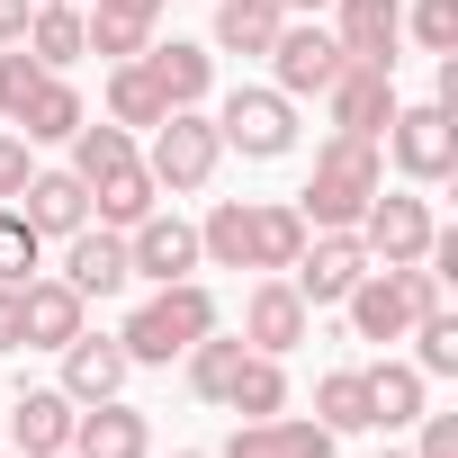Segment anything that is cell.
Masks as SVG:
<instances>
[{
	"instance_id": "18",
	"label": "cell",
	"mask_w": 458,
	"mask_h": 458,
	"mask_svg": "<svg viewBox=\"0 0 458 458\" xmlns=\"http://www.w3.org/2000/svg\"><path fill=\"white\" fill-rule=\"evenodd\" d=\"M90 189V216L99 225H117V234H126V225H144L153 207H162V189H153V171H144V153L135 162H108L99 180H81Z\"/></svg>"
},
{
	"instance_id": "26",
	"label": "cell",
	"mask_w": 458,
	"mask_h": 458,
	"mask_svg": "<svg viewBox=\"0 0 458 458\" xmlns=\"http://www.w3.org/2000/svg\"><path fill=\"white\" fill-rule=\"evenodd\" d=\"M225 413H243V422H270V413H288V369H279L270 351H243L234 386H225Z\"/></svg>"
},
{
	"instance_id": "30",
	"label": "cell",
	"mask_w": 458,
	"mask_h": 458,
	"mask_svg": "<svg viewBox=\"0 0 458 458\" xmlns=\"http://www.w3.org/2000/svg\"><path fill=\"white\" fill-rule=\"evenodd\" d=\"M19 46H28V55H37L46 72H64L72 55H90V19H81V10H37Z\"/></svg>"
},
{
	"instance_id": "34",
	"label": "cell",
	"mask_w": 458,
	"mask_h": 458,
	"mask_svg": "<svg viewBox=\"0 0 458 458\" xmlns=\"http://www.w3.org/2000/svg\"><path fill=\"white\" fill-rule=\"evenodd\" d=\"M37 261H46V234H37L19 207H0V279L28 288V279H37Z\"/></svg>"
},
{
	"instance_id": "21",
	"label": "cell",
	"mask_w": 458,
	"mask_h": 458,
	"mask_svg": "<svg viewBox=\"0 0 458 458\" xmlns=\"http://www.w3.org/2000/svg\"><path fill=\"white\" fill-rule=\"evenodd\" d=\"M19 216L37 225V234L64 243V234H81V225H90V189H81L72 171H37V180L19 189Z\"/></svg>"
},
{
	"instance_id": "28",
	"label": "cell",
	"mask_w": 458,
	"mask_h": 458,
	"mask_svg": "<svg viewBox=\"0 0 458 458\" xmlns=\"http://www.w3.org/2000/svg\"><path fill=\"white\" fill-rule=\"evenodd\" d=\"M162 117H171V99L153 90L144 55H135V64H117V72H108V126H126V135H135V126H162Z\"/></svg>"
},
{
	"instance_id": "6",
	"label": "cell",
	"mask_w": 458,
	"mask_h": 458,
	"mask_svg": "<svg viewBox=\"0 0 458 458\" xmlns=\"http://www.w3.org/2000/svg\"><path fill=\"white\" fill-rule=\"evenodd\" d=\"M386 153H395V171L404 180H449L458 171V117L440 108V99H422V108H395L386 117Z\"/></svg>"
},
{
	"instance_id": "16",
	"label": "cell",
	"mask_w": 458,
	"mask_h": 458,
	"mask_svg": "<svg viewBox=\"0 0 458 458\" xmlns=\"http://www.w3.org/2000/svg\"><path fill=\"white\" fill-rule=\"evenodd\" d=\"M72 458H153V431H144V413L135 404H81L72 413Z\"/></svg>"
},
{
	"instance_id": "10",
	"label": "cell",
	"mask_w": 458,
	"mask_h": 458,
	"mask_svg": "<svg viewBox=\"0 0 458 458\" xmlns=\"http://www.w3.org/2000/svg\"><path fill=\"white\" fill-rule=\"evenodd\" d=\"M126 279H153V288H171V279H198V225H180V216H144V225H126Z\"/></svg>"
},
{
	"instance_id": "11",
	"label": "cell",
	"mask_w": 458,
	"mask_h": 458,
	"mask_svg": "<svg viewBox=\"0 0 458 458\" xmlns=\"http://www.w3.org/2000/svg\"><path fill=\"white\" fill-rule=\"evenodd\" d=\"M324 108H333V135H386L395 117V72L386 64H342L324 81Z\"/></svg>"
},
{
	"instance_id": "15",
	"label": "cell",
	"mask_w": 458,
	"mask_h": 458,
	"mask_svg": "<svg viewBox=\"0 0 458 458\" xmlns=\"http://www.w3.org/2000/svg\"><path fill=\"white\" fill-rule=\"evenodd\" d=\"M72 395L64 386H19V404H10V440H19V458H64L72 449Z\"/></svg>"
},
{
	"instance_id": "45",
	"label": "cell",
	"mask_w": 458,
	"mask_h": 458,
	"mask_svg": "<svg viewBox=\"0 0 458 458\" xmlns=\"http://www.w3.org/2000/svg\"><path fill=\"white\" fill-rule=\"evenodd\" d=\"M37 10H81V0H37Z\"/></svg>"
},
{
	"instance_id": "13",
	"label": "cell",
	"mask_w": 458,
	"mask_h": 458,
	"mask_svg": "<svg viewBox=\"0 0 458 458\" xmlns=\"http://www.w3.org/2000/svg\"><path fill=\"white\" fill-rule=\"evenodd\" d=\"M333 37L351 64H386L395 72V46H404V0H333Z\"/></svg>"
},
{
	"instance_id": "36",
	"label": "cell",
	"mask_w": 458,
	"mask_h": 458,
	"mask_svg": "<svg viewBox=\"0 0 458 458\" xmlns=\"http://www.w3.org/2000/svg\"><path fill=\"white\" fill-rule=\"evenodd\" d=\"M37 90H46V64H37L28 46H10V55H0V117H10V126H19Z\"/></svg>"
},
{
	"instance_id": "48",
	"label": "cell",
	"mask_w": 458,
	"mask_h": 458,
	"mask_svg": "<svg viewBox=\"0 0 458 458\" xmlns=\"http://www.w3.org/2000/svg\"><path fill=\"white\" fill-rule=\"evenodd\" d=\"M64 458H72V449H64Z\"/></svg>"
},
{
	"instance_id": "29",
	"label": "cell",
	"mask_w": 458,
	"mask_h": 458,
	"mask_svg": "<svg viewBox=\"0 0 458 458\" xmlns=\"http://www.w3.org/2000/svg\"><path fill=\"white\" fill-rule=\"evenodd\" d=\"M90 108H81V90L64 81V72H46V90L28 99V117H19V135L28 144H72V126H81Z\"/></svg>"
},
{
	"instance_id": "47",
	"label": "cell",
	"mask_w": 458,
	"mask_h": 458,
	"mask_svg": "<svg viewBox=\"0 0 458 458\" xmlns=\"http://www.w3.org/2000/svg\"><path fill=\"white\" fill-rule=\"evenodd\" d=\"M171 458H207V449H171Z\"/></svg>"
},
{
	"instance_id": "20",
	"label": "cell",
	"mask_w": 458,
	"mask_h": 458,
	"mask_svg": "<svg viewBox=\"0 0 458 458\" xmlns=\"http://www.w3.org/2000/svg\"><path fill=\"white\" fill-rule=\"evenodd\" d=\"M19 297H28V351H64V342L90 324V297H81L72 279H28Z\"/></svg>"
},
{
	"instance_id": "23",
	"label": "cell",
	"mask_w": 458,
	"mask_h": 458,
	"mask_svg": "<svg viewBox=\"0 0 458 458\" xmlns=\"http://www.w3.org/2000/svg\"><path fill=\"white\" fill-rule=\"evenodd\" d=\"M360 386H369V431H404L413 413H422V369L413 360H377V369H360Z\"/></svg>"
},
{
	"instance_id": "25",
	"label": "cell",
	"mask_w": 458,
	"mask_h": 458,
	"mask_svg": "<svg viewBox=\"0 0 458 458\" xmlns=\"http://www.w3.org/2000/svg\"><path fill=\"white\" fill-rule=\"evenodd\" d=\"M279 28H288L279 0H216V55H270Z\"/></svg>"
},
{
	"instance_id": "12",
	"label": "cell",
	"mask_w": 458,
	"mask_h": 458,
	"mask_svg": "<svg viewBox=\"0 0 458 458\" xmlns=\"http://www.w3.org/2000/svg\"><path fill=\"white\" fill-rule=\"evenodd\" d=\"M306 324H315V306H306L279 270H261V279H252V297H243V342H252V351H270V360H288V351L306 342Z\"/></svg>"
},
{
	"instance_id": "19",
	"label": "cell",
	"mask_w": 458,
	"mask_h": 458,
	"mask_svg": "<svg viewBox=\"0 0 458 458\" xmlns=\"http://www.w3.org/2000/svg\"><path fill=\"white\" fill-rule=\"evenodd\" d=\"M144 72H153V90H162L171 108H198V99L216 90V46H189V37L144 46Z\"/></svg>"
},
{
	"instance_id": "27",
	"label": "cell",
	"mask_w": 458,
	"mask_h": 458,
	"mask_svg": "<svg viewBox=\"0 0 458 458\" xmlns=\"http://www.w3.org/2000/svg\"><path fill=\"white\" fill-rule=\"evenodd\" d=\"M297 252H306V216H297L288 198H261V207H252V270H279V279H288Z\"/></svg>"
},
{
	"instance_id": "44",
	"label": "cell",
	"mask_w": 458,
	"mask_h": 458,
	"mask_svg": "<svg viewBox=\"0 0 458 458\" xmlns=\"http://www.w3.org/2000/svg\"><path fill=\"white\" fill-rule=\"evenodd\" d=\"M279 10H306V19H324V10H333V0H279Z\"/></svg>"
},
{
	"instance_id": "46",
	"label": "cell",
	"mask_w": 458,
	"mask_h": 458,
	"mask_svg": "<svg viewBox=\"0 0 458 458\" xmlns=\"http://www.w3.org/2000/svg\"><path fill=\"white\" fill-rule=\"evenodd\" d=\"M377 458H413V449H377Z\"/></svg>"
},
{
	"instance_id": "3",
	"label": "cell",
	"mask_w": 458,
	"mask_h": 458,
	"mask_svg": "<svg viewBox=\"0 0 458 458\" xmlns=\"http://www.w3.org/2000/svg\"><path fill=\"white\" fill-rule=\"evenodd\" d=\"M198 333H216V297H207L198 279H171V288H153V297L126 315V333H117V342H126V360H135V369H171Z\"/></svg>"
},
{
	"instance_id": "5",
	"label": "cell",
	"mask_w": 458,
	"mask_h": 458,
	"mask_svg": "<svg viewBox=\"0 0 458 458\" xmlns=\"http://www.w3.org/2000/svg\"><path fill=\"white\" fill-rule=\"evenodd\" d=\"M216 135L225 144H234L243 162H279V153H297V99L288 90H234V99H225L216 108Z\"/></svg>"
},
{
	"instance_id": "22",
	"label": "cell",
	"mask_w": 458,
	"mask_h": 458,
	"mask_svg": "<svg viewBox=\"0 0 458 458\" xmlns=\"http://www.w3.org/2000/svg\"><path fill=\"white\" fill-rule=\"evenodd\" d=\"M216 458H333V431H324V422H288V413H270V422H243Z\"/></svg>"
},
{
	"instance_id": "42",
	"label": "cell",
	"mask_w": 458,
	"mask_h": 458,
	"mask_svg": "<svg viewBox=\"0 0 458 458\" xmlns=\"http://www.w3.org/2000/svg\"><path fill=\"white\" fill-rule=\"evenodd\" d=\"M28 19H37V0H0V46H19Z\"/></svg>"
},
{
	"instance_id": "38",
	"label": "cell",
	"mask_w": 458,
	"mask_h": 458,
	"mask_svg": "<svg viewBox=\"0 0 458 458\" xmlns=\"http://www.w3.org/2000/svg\"><path fill=\"white\" fill-rule=\"evenodd\" d=\"M81 19H90V55H108V64H135L153 46V28H135V19H99V10H81Z\"/></svg>"
},
{
	"instance_id": "31",
	"label": "cell",
	"mask_w": 458,
	"mask_h": 458,
	"mask_svg": "<svg viewBox=\"0 0 458 458\" xmlns=\"http://www.w3.org/2000/svg\"><path fill=\"white\" fill-rule=\"evenodd\" d=\"M243 351H252L243 333H234V342H225V333H198V342L180 351V360H189V386H198L207 404H225V386H234V369H243Z\"/></svg>"
},
{
	"instance_id": "39",
	"label": "cell",
	"mask_w": 458,
	"mask_h": 458,
	"mask_svg": "<svg viewBox=\"0 0 458 458\" xmlns=\"http://www.w3.org/2000/svg\"><path fill=\"white\" fill-rule=\"evenodd\" d=\"M37 180V162H28V135H0V198H19Z\"/></svg>"
},
{
	"instance_id": "33",
	"label": "cell",
	"mask_w": 458,
	"mask_h": 458,
	"mask_svg": "<svg viewBox=\"0 0 458 458\" xmlns=\"http://www.w3.org/2000/svg\"><path fill=\"white\" fill-rule=\"evenodd\" d=\"M413 369H422V377H458V315H449V306L413 315Z\"/></svg>"
},
{
	"instance_id": "9",
	"label": "cell",
	"mask_w": 458,
	"mask_h": 458,
	"mask_svg": "<svg viewBox=\"0 0 458 458\" xmlns=\"http://www.w3.org/2000/svg\"><path fill=\"white\" fill-rule=\"evenodd\" d=\"M360 279H369V252H360V234H306V252L288 261V288H297L306 306H342Z\"/></svg>"
},
{
	"instance_id": "43",
	"label": "cell",
	"mask_w": 458,
	"mask_h": 458,
	"mask_svg": "<svg viewBox=\"0 0 458 458\" xmlns=\"http://www.w3.org/2000/svg\"><path fill=\"white\" fill-rule=\"evenodd\" d=\"M99 19H135V28H153V19H162V0H99Z\"/></svg>"
},
{
	"instance_id": "7",
	"label": "cell",
	"mask_w": 458,
	"mask_h": 458,
	"mask_svg": "<svg viewBox=\"0 0 458 458\" xmlns=\"http://www.w3.org/2000/svg\"><path fill=\"white\" fill-rule=\"evenodd\" d=\"M351 234H360V252H369V270H395V261H422V243L440 234V216L422 207V198H369L360 207V225H351Z\"/></svg>"
},
{
	"instance_id": "24",
	"label": "cell",
	"mask_w": 458,
	"mask_h": 458,
	"mask_svg": "<svg viewBox=\"0 0 458 458\" xmlns=\"http://www.w3.org/2000/svg\"><path fill=\"white\" fill-rule=\"evenodd\" d=\"M198 261L216 270H252V198H216L198 225Z\"/></svg>"
},
{
	"instance_id": "37",
	"label": "cell",
	"mask_w": 458,
	"mask_h": 458,
	"mask_svg": "<svg viewBox=\"0 0 458 458\" xmlns=\"http://www.w3.org/2000/svg\"><path fill=\"white\" fill-rule=\"evenodd\" d=\"M404 28H413V46H422V55H458V0H413Z\"/></svg>"
},
{
	"instance_id": "14",
	"label": "cell",
	"mask_w": 458,
	"mask_h": 458,
	"mask_svg": "<svg viewBox=\"0 0 458 458\" xmlns=\"http://www.w3.org/2000/svg\"><path fill=\"white\" fill-rule=\"evenodd\" d=\"M55 360H64V395H72V404H108V395L126 386V369H135V360H126V342H99L90 324H81Z\"/></svg>"
},
{
	"instance_id": "17",
	"label": "cell",
	"mask_w": 458,
	"mask_h": 458,
	"mask_svg": "<svg viewBox=\"0 0 458 458\" xmlns=\"http://www.w3.org/2000/svg\"><path fill=\"white\" fill-rule=\"evenodd\" d=\"M64 279L81 297H117L126 288V234H117V225H81V234H64Z\"/></svg>"
},
{
	"instance_id": "2",
	"label": "cell",
	"mask_w": 458,
	"mask_h": 458,
	"mask_svg": "<svg viewBox=\"0 0 458 458\" xmlns=\"http://www.w3.org/2000/svg\"><path fill=\"white\" fill-rule=\"evenodd\" d=\"M342 306H351V333H360V342H404L413 315L449 306V279H440L431 261H395V270H369Z\"/></svg>"
},
{
	"instance_id": "41",
	"label": "cell",
	"mask_w": 458,
	"mask_h": 458,
	"mask_svg": "<svg viewBox=\"0 0 458 458\" xmlns=\"http://www.w3.org/2000/svg\"><path fill=\"white\" fill-rule=\"evenodd\" d=\"M413 422H422V449L413 458H458V422L449 413H413Z\"/></svg>"
},
{
	"instance_id": "1",
	"label": "cell",
	"mask_w": 458,
	"mask_h": 458,
	"mask_svg": "<svg viewBox=\"0 0 458 458\" xmlns=\"http://www.w3.org/2000/svg\"><path fill=\"white\" fill-rule=\"evenodd\" d=\"M377 189H386L377 135H333V144L315 153V180H306V198H297L306 234H351V225H360V207H369Z\"/></svg>"
},
{
	"instance_id": "35",
	"label": "cell",
	"mask_w": 458,
	"mask_h": 458,
	"mask_svg": "<svg viewBox=\"0 0 458 458\" xmlns=\"http://www.w3.org/2000/svg\"><path fill=\"white\" fill-rule=\"evenodd\" d=\"M108 162H135V135H126V126H90V117H81V126H72V180H99Z\"/></svg>"
},
{
	"instance_id": "40",
	"label": "cell",
	"mask_w": 458,
	"mask_h": 458,
	"mask_svg": "<svg viewBox=\"0 0 458 458\" xmlns=\"http://www.w3.org/2000/svg\"><path fill=\"white\" fill-rule=\"evenodd\" d=\"M0 351H28V297L0 279Z\"/></svg>"
},
{
	"instance_id": "4",
	"label": "cell",
	"mask_w": 458,
	"mask_h": 458,
	"mask_svg": "<svg viewBox=\"0 0 458 458\" xmlns=\"http://www.w3.org/2000/svg\"><path fill=\"white\" fill-rule=\"evenodd\" d=\"M216 162H225V135H216V117H207V108H171V117L153 126V153H144L153 189L189 198V189H207V180H216Z\"/></svg>"
},
{
	"instance_id": "32",
	"label": "cell",
	"mask_w": 458,
	"mask_h": 458,
	"mask_svg": "<svg viewBox=\"0 0 458 458\" xmlns=\"http://www.w3.org/2000/svg\"><path fill=\"white\" fill-rule=\"evenodd\" d=\"M315 422L342 440V431H369V386H360V369H333L324 386H315Z\"/></svg>"
},
{
	"instance_id": "8",
	"label": "cell",
	"mask_w": 458,
	"mask_h": 458,
	"mask_svg": "<svg viewBox=\"0 0 458 458\" xmlns=\"http://www.w3.org/2000/svg\"><path fill=\"white\" fill-rule=\"evenodd\" d=\"M342 64H351V55H342V37H333L324 19H297V28L270 37V72H279L270 90H288V99H324V81H333Z\"/></svg>"
}]
</instances>
